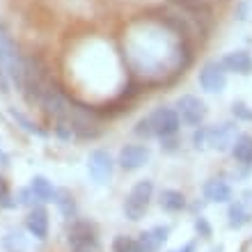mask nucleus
I'll return each instance as SVG.
<instances>
[{
    "mask_svg": "<svg viewBox=\"0 0 252 252\" xmlns=\"http://www.w3.org/2000/svg\"><path fill=\"white\" fill-rule=\"evenodd\" d=\"M181 131V120L174 106H158L154 108L149 115L140 117L135 122V128L133 133L142 140H163L170 138V135H179Z\"/></svg>",
    "mask_w": 252,
    "mask_h": 252,
    "instance_id": "obj_1",
    "label": "nucleus"
},
{
    "mask_svg": "<svg viewBox=\"0 0 252 252\" xmlns=\"http://www.w3.org/2000/svg\"><path fill=\"white\" fill-rule=\"evenodd\" d=\"M154 192H156L154 179L145 177V179L135 181L131 186V190L124 195V202H122V213H124V218L131 220V222H140V220L147 216L149 206H152Z\"/></svg>",
    "mask_w": 252,
    "mask_h": 252,
    "instance_id": "obj_2",
    "label": "nucleus"
},
{
    "mask_svg": "<svg viewBox=\"0 0 252 252\" xmlns=\"http://www.w3.org/2000/svg\"><path fill=\"white\" fill-rule=\"evenodd\" d=\"M66 246L71 252H103L99 227L87 218H73L66 227Z\"/></svg>",
    "mask_w": 252,
    "mask_h": 252,
    "instance_id": "obj_3",
    "label": "nucleus"
},
{
    "mask_svg": "<svg viewBox=\"0 0 252 252\" xmlns=\"http://www.w3.org/2000/svg\"><path fill=\"white\" fill-rule=\"evenodd\" d=\"M51 83H53V80H51L46 62L41 60L39 55L26 58V78H23V90H21V92H23L28 103H32V106L39 103Z\"/></svg>",
    "mask_w": 252,
    "mask_h": 252,
    "instance_id": "obj_4",
    "label": "nucleus"
},
{
    "mask_svg": "<svg viewBox=\"0 0 252 252\" xmlns=\"http://www.w3.org/2000/svg\"><path fill=\"white\" fill-rule=\"evenodd\" d=\"M174 110L179 115L181 126H190V128L202 126L206 122V115H209L206 101L199 99L197 94H181L179 99L174 101Z\"/></svg>",
    "mask_w": 252,
    "mask_h": 252,
    "instance_id": "obj_5",
    "label": "nucleus"
},
{
    "mask_svg": "<svg viewBox=\"0 0 252 252\" xmlns=\"http://www.w3.org/2000/svg\"><path fill=\"white\" fill-rule=\"evenodd\" d=\"M229 156H232L234 165H236L234 177H229V179H248L252 174V133H239L236 135L234 145L229 147Z\"/></svg>",
    "mask_w": 252,
    "mask_h": 252,
    "instance_id": "obj_6",
    "label": "nucleus"
},
{
    "mask_svg": "<svg viewBox=\"0 0 252 252\" xmlns=\"http://www.w3.org/2000/svg\"><path fill=\"white\" fill-rule=\"evenodd\" d=\"M239 122H218V124H206V149L218 154H229V147L239 135Z\"/></svg>",
    "mask_w": 252,
    "mask_h": 252,
    "instance_id": "obj_7",
    "label": "nucleus"
},
{
    "mask_svg": "<svg viewBox=\"0 0 252 252\" xmlns=\"http://www.w3.org/2000/svg\"><path fill=\"white\" fill-rule=\"evenodd\" d=\"M227 80L229 73L220 60H206L197 71V83L206 94H222L227 90Z\"/></svg>",
    "mask_w": 252,
    "mask_h": 252,
    "instance_id": "obj_8",
    "label": "nucleus"
},
{
    "mask_svg": "<svg viewBox=\"0 0 252 252\" xmlns=\"http://www.w3.org/2000/svg\"><path fill=\"white\" fill-rule=\"evenodd\" d=\"M113 172H115V160L110 156V152L106 149H92L87 154V174L90 179L96 184V186H106L110 184L113 179Z\"/></svg>",
    "mask_w": 252,
    "mask_h": 252,
    "instance_id": "obj_9",
    "label": "nucleus"
},
{
    "mask_svg": "<svg viewBox=\"0 0 252 252\" xmlns=\"http://www.w3.org/2000/svg\"><path fill=\"white\" fill-rule=\"evenodd\" d=\"M39 106L44 108V113H46L48 117H53L55 122H60V120H69L73 101L69 99V96H66V94L62 92L55 83H51L48 90L44 92V96H41Z\"/></svg>",
    "mask_w": 252,
    "mask_h": 252,
    "instance_id": "obj_10",
    "label": "nucleus"
},
{
    "mask_svg": "<svg viewBox=\"0 0 252 252\" xmlns=\"http://www.w3.org/2000/svg\"><path fill=\"white\" fill-rule=\"evenodd\" d=\"M202 197L206 199V204H222L227 206L236 195H234L232 179L225 174H213L202 184Z\"/></svg>",
    "mask_w": 252,
    "mask_h": 252,
    "instance_id": "obj_11",
    "label": "nucleus"
},
{
    "mask_svg": "<svg viewBox=\"0 0 252 252\" xmlns=\"http://www.w3.org/2000/svg\"><path fill=\"white\" fill-rule=\"evenodd\" d=\"M172 236V225H154L145 232H140L135 236V252H160V248L165 246Z\"/></svg>",
    "mask_w": 252,
    "mask_h": 252,
    "instance_id": "obj_12",
    "label": "nucleus"
},
{
    "mask_svg": "<svg viewBox=\"0 0 252 252\" xmlns=\"http://www.w3.org/2000/svg\"><path fill=\"white\" fill-rule=\"evenodd\" d=\"M152 158V149L142 142V145H124L120 149V156H117V165L124 170V172H138L149 163Z\"/></svg>",
    "mask_w": 252,
    "mask_h": 252,
    "instance_id": "obj_13",
    "label": "nucleus"
},
{
    "mask_svg": "<svg viewBox=\"0 0 252 252\" xmlns=\"http://www.w3.org/2000/svg\"><path fill=\"white\" fill-rule=\"evenodd\" d=\"M222 66L227 69V73H236V76H252V53L248 48H234V51H227L222 58H220Z\"/></svg>",
    "mask_w": 252,
    "mask_h": 252,
    "instance_id": "obj_14",
    "label": "nucleus"
},
{
    "mask_svg": "<svg viewBox=\"0 0 252 252\" xmlns=\"http://www.w3.org/2000/svg\"><path fill=\"white\" fill-rule=\"evenodd\" d=\"M250 225H252V206L241 202L239 197H234L227 204V227L232 232H241V229H246Z\"/></svg>",
    "mask_w": 252,
    "mask_h": 252,
    "instance_id": "obj_15",
    "label": "nucleus"
},
{
    "mask_svg": "<svg viewBox=\"0 0 252 252\" xmlns=\"http://www.w3.org/2000/svg\"><path fill=\"white\" fill-rule=\"evenodd\" d=\"M26 229L30 232V236H34L37 241L48 239V229H51V220H48V211L44 206L34 204L26 216Z\"/></svg>",
    "mask_w": 252,
    "mask_h": 252,
    "instance_id": "obj_16",
    "label": "nucleus"
},
{
    "mask_svg": "<svg viewBox=\"0 0 252 252\" xmlns=\"http://www.w3.org/2000/svg\"><path fill=\"white\" fill-rule=\"evenodd\" d=\"M158 206L163 209L165 213H184L188 211V202L190 199L186 197L184 190H177V188H163L158 190Z\"/></svg>",
    "mask_w": 252,
    "mask_h": 252,
    "instance_id": "obj_17",
    "label": "nucleus"
},
{
    "mask_svg": "<svg viewBox=\"0 0 252 252\" xmlns=\"http://www.w3.org/2000/svg\"><path fill=\"white\" fill-rule=\"evenodd\" d=\"M55 206L60 209V213L64 216L66 220H73L78 218V202L73 197V192H69L66 188H60V190L55 192Z\"/></svg>",
    "mask_w": 252,
    "mask_h": 252,
    "instance_id": "obj_18",
    "label": "nucleus"
},
{
    "mask_svg": "<svg viewBox=\"0 0 252 252\" xmlns=\"http://www.w3.org/2000/svg\"><path fill=\"white\" fill-rule=\"evenodd\" d=\"M30 190L34 192V197H37V202H53L55 199V188H53V184L46 179V177H41V174H37V177H32L30 179Z\"/></svg>",
    "mask_w": 252,
    "mask_h": 252,
    "instance_id": "obj_19",
    "label": "nucleus"
},
{
    "mask_svg": "<svg viewBox=\"0 0 252 252\" xmlns=\"http://www.w3.org/2000/svg\"><path fill=\"white\" fill-rule=\"evenodd\" d=\"M9 117H12V120L16 122V124H19L26 133H32V135H39V138H46L48 135V133L44 131V128H39V126L34 124L26 113H21V110H16V108H9Z\"/></svg>",
    "mask_w": 252,
    "mask_h": 252,
    "instance_id": "obj_20",
    "label": "nucleus"
},
{
    "mask_svg": "<svg viewBox=\"0 0 252 252\" xmlns=\"http://www.w3.org/2000/svg\"><path fill=\"white\" fill-rule=\"evenodd\" d=\"M192 229H195V239H202V241H211L213 239V225L211 220L206 218L204 213L199 216H192Z\"/></svg>",
    "mask_w": 252,
    "mask_h": 252,
    "instance_id": "obj_21",
    "label": "nucleus"
},
{
    "mask_svg": "<svg viewBox=\"0 0 252 252\" xmlns=\"http://www.w3.org/2000/svg\"><path fill=\"white\" fill-rule=\"evenodd\" d=\"M232 120L239 124H252V106L246 101H234L232 103Z\"/></svg>",
    "mask_w": 252,
    "mask_h": 252,
    "instance_id": "obj_22",
    "label": "nucleus"
},
{
    "mask_svg": "<svg viewBox=\"0 0 252 252\" xmlns=\"http://www.w3.org/2000/svg\"><path fill=\"white\" fill-rule=\"evenodd\" d=\"M110 252H135V236L117 234L110 243Z\"/></svg>",
    "mask_w": 252,
    "mask_h": 252,
    "instance_id": "obj_23",
    "label": "nucleus"
},
{
    "mask_svg": "<svg viewBox=\"0 0 252 252\" xmlns=\"http://www.w3.org/2000/svg\"><path fill=\"white\" fill-rule=\"evenodd\" d=\"M55 135L62 140V142H73L76 140V133H73L71 124H69V120H60V122H55Z\"/></svg>",
    "mask_w": 252,
    "mask_h": 252,
    "instance_id": "obj_24",
    "label": "nucleus"
},
{
    "mask_svg": "<svg viewBox=\"0 0 252 252\" xmlns=\"http://www.w3.org/2000/svg\"><path fill=\"white\" fill-rule=\"evenodd\" d=\"M190 145L195 152H204L206 149V124L192 128V135H190Z\"/></svg>",
    "mask_w": 252,
    "mask_h": 252,
    "instance_id": "obj_25",
    "label": "nucleus"
},
{
    "mask_svg": "<svg viewBox=\"0 0 252 252\" xmlns=\"http://www.w3.org/2000/svg\"><path fill=\"white\" fill-rule=\"evenodd\" d=\"M16 199H12V192H9V186L7 181L0 177V209H16Z\"/></svg>",
    "mask_w": 252,
    "mask_h": 252,
    "instance_id": "obj_26",
    "label": "nucleus"
},
{
    "mask_svg": "<svg viewBox=\"0 0 252 252\" xmlns=\"http://www.w3.org/2000/svg\"><path fill=\"white\" fill-rule=\"evenodd\" d=\"M34 202H37V197H34V192L30 190V186L28 188H21L19 195H16V204H30V209L34 206Z\"/></svg>",
    "mask_w": 252,
    "mask_h": 252,
    "instance_id": "obj_27",
    "label": "nucleus"
},
{
    "mask_svg": "<svg viewBox=\"0 0 252 252\" xmlns=\"http://www.w3.org/2000/svg\"><path fill=\"white\" fill-rule=\"evenodd\" d=\"M160 142H163L160 147H163L165 152H177V149H179V135H170V138H163Z\"/></svg>",
    "mask_w": 252,
    "mask_h": 252,
    "instance_id": "obj_28",
    "label": "nucleus"
},
{
    "mask_svg": "<svg viewBox=\"0 0 252 252\" xmlns=\"http://www.w3.org/2000/svg\"><path fill=\"white\" fill-rule=\"evenodd\" d=\"M197 243H199L197 239H192V241H186L184 246L172 248V250H167V252H197Z\"/></svg>",
    "mask_w": 252,
    "mask_h": 252,
    "instance_id": "obj_29",
    "label": "nucleus"
},
{
    "mask_svg": "<svg viewBox=\"0 0 252 252\" xmlns=\"http://www.w3.org/2000/svg\"><path fill=\"white\" fill-rule=\"evenodd\" d=\"M239 199H241V202H246L248 206H252V188H246V190L239 195Z\"/></svg>",
    "mask_w": 252,
    "mask_h": 252,
    "instance_id": "obj_30",
    "label": "nucleus"
},
{
    "mask_svg": "<svg viewBox=\"0 0 252 252\" xmlns=\"http://www.w3.org/2000/svg\"><path fill=\"white\" fill-rule=\"evenodd\" d=\"M0 165H2V167L9 165V156H7V154L2 152V149H0Z\"/></svg>",
    "mask_w": 252,
    "mask_h": 252,
    "instance_id": "obj_31",
    "label": "nucleus"
},
{
    "mask_svg": "<svg viewBox=\"0 0 252 252\" xmlns=\"http://www.w3.org/2000/svg\"><path fill=\"white\" fill-rule=\"evenodd\" d=\"M206 252H225V246L222 243H218V246H213V248H209Z\"/></svg>",
    "mask_w": 252,
    "mask_h": 252,
    "instance_id": "obj_32",
    "label": "nucleus"
},
{
    "mask_svg": "<svg viewBox=\"0 0 252 252\" xmlns=\"http://www.w3.org/2000/svg\"><path fill=\"white\" fill-rule=\"evenodd\" d=\"M9 252H23V250H9Z\"/></svg>",
    "mask_w": 252,
    "mask_h": 252,
    "instance_id": "obj_33",
    "label": "nucleus"
}]
</instances>
